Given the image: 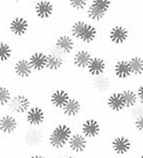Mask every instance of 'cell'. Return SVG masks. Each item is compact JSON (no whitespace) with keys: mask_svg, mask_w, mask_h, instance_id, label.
I'll return each mask as SVG.
<instances>
[{"mask_svg":"<svg viewBox=\"0 0 143 158\" xmlns=\"http://www.w3.org/2000/svg\"><path fill=\"white\" fill-rule=\"evenodd\" d=\"M10 100V92L5 87H0V105L8 103Z\"/></svg>","mask_w":143,"mask_h":158,"instance_id":"obj_28","label":"cell"},{"mask_svg":"<svg viewBox=\"0 0 143 158\" xmlns=\"http://www.w3.org/2000/svg\"><path fill=\"white\" fill-rule=\"evenodd\" d=\"M142 92H143V88H142V86H140L138 89V95H139V99H140V102H142V99H143Z\"/></svg>","mask_w":143,"mask_h":158,"instance_id":"obj_31","label":"cell"},{"mask_svg":"<svg viewBox=\"0 0 143 158\" xmlns=\"http://www.w3.org/2000/svg\"><path fill=\"white\" fill-rule=\"evenodd\" d=\"M111 147L117 155H125L131 150L132 143L129 138L125 137V136H118L113 139Z\"/></svg>","mask_w":143,"mask_h":158,"instance_id":"obj_4","label":"cell"},{"mask_svg":"<svg viewBox=\"0 0 143 158\" xmlns=\"http://www.w3.org/2000/svg\"><path fill=\"white\" fill-rule=\"evenodd\" d=\"M30 158H46L44 155H40V154H35V155H32Z\"/></svg>","mask_w":143,"mask_h":158,"instance_id":"obj_32","label":"cell"},{"mask_svg":"<svg viewBox=\"0 0 143 158\" xmlns=\"http://www.w3.org/2000/svg\"><path fill=\"white\" fill-rule=\"evenodd\" d=\"M88 71L89 73L95 75V76H99L101 75L103 70H105V67H106V64H105V61L101 58H95V59H91L90 62L88 63Z\"/></svg>","mask_w":143,"mask_h":158,"instance_id":"obj_11","label":"cell"},{"mask_svg":"<svg viewBox=\"0 0 143 158\" xmlns=\"http://www.w3.org/2000/svg\"><path fill=\"white\" fill-rule=\"evenodd\" d=\"M63 61L57 55H49L47 56V62H46V66L51 70H58L60 67L62 66Z\"/></svg>","mask_w":143,"mask_h":158,"instance_id":"obj_24","label":"cell"},{"mask_svg":"<svg viewBox=\"0 0 143 158\" xmlns=\"http://www.w3.org/2000/svg\"><path fill=\"white\" fill-rule=\"evenodd\" d=\"M8 103L10 110L17 114H23L24 112H27L28 107H30V100L24 95L14 96L13 99L9 100Z\"/></svg>","mask_w":143,"mask_h":158,"instance_id":"obj_6","label":"cell"},{"mask_svg":"<svg viewBox=\"0 0 143 158\" xmlns=\"http://www.w3.org/2000/svg\"><path fill=\"white\" fill-rule=\"evenodd\" d=\"M68 147L72 152L81 153L87 147V139L82 134H72L68 141Z\"/></svg>","mask_w":143,"mask_h":158,"instance_id":"obj_5","label":"cell"},{"mask_svg":"<svg viewBox=\"0 0 143 158\" xmlns=\"http://www.w3.org/2000/svg\"><path fill=\"white\" fill-rule=\"evenodd\" d=\"M14 69H15L16 74L20 77H27L32 72V67L30 65V63H28L27 60H24V59L19 60V62L15 64Z\"/></svg>","mask_w":143,"mask_h":158,"instance_id":"obj_19","label":"cell"},{"mask_svg":"<svg viewBox=\"0 0 143 158\" xmlns=\"http://www.w3.org/2000/svg\"><path fill=\"white\" fill-rule=\"evenodd\" d=\"M108 105L113 110H117V112L122 110L125 106V102H124L122 93L117 92V93H114V94L111 95L108 99Z\"/></svg>","mask_w":143,"mask_h":158,"instance_id":"obj_16","label":"cell"},{"mask_svg":"<svg viewBox=\"0 0 143 158\" xmlns=\"http://www.w3.org/2000/svg\"><path fill=\"white\" fill-rule=\"evenodd\" d=\"M72 34L74 37L82 40L83 42H91L96 35V30L90 24L83 21H77L72 26Z\"/></svg>","mask_w":143,"mask_h":158,"instance_id":"obj_2","label":"cell"},{"mask_svg":"<svg viewBox=\"0 0 143 158\" xmlns=\"http://www.w3.org/2000/svg\"><path fill=\"white\" fill-rule=\"evenodd\" d=\"M111 1L108 0H95L88 8V16L94 20L101 19L109 9Z\"/></svg>","mask_w":143,"mask_h":158,"instance_id":"obj_3","label":"cell"},{"mask_svg":"<svg viewBox=\"0 0 143 158\" xmlns=\"http://www.w3.org/2000/svg\"><path fill=\"white\" fill-rule=\"evenodd\" d=\"M57 48H58L60 51H62L64 53H69L72 51L73 49V41L70 37H67V35H62L57 40Z\"/></svg>","mask_w":143,"mask_h":158,"instance_id":"obj_20","label":"cell"},{"mask_svg":"<svg viewBox=\"0 0 143 158\" xmlns=\"http://www.w3.org/2000/svg\"><path fill=\"white\" fill-rule=\"evenodd\" d=\"M135 127H136V129L139 132H142V130H143V116L137 117L136 121H135Z\"/></svg>","mask_w":143,"mask_h":158,"instance_id":"obj_30","label":"cell"},{"mask_svg":"<svg viewBox=\"0 0 143 158\" xmlns=\"http://www.w3.org/2000/svg\"><path fill=\"white\" fill-rule=\"evenodd\" d=\"M10 30L13 34L17 35H21L26 33L27 30V20L23 19V17H16L14 19L11 23H10Z\"/></svg>","mask_w":143,"mask_h":158,"instance_id":"obj_12","label":"cell"},{"mask_svg":"<svg viewBox=\"0 0 143 158\" xmlns=\"http://www.w3.org/2000/svg\"><path fill=\"white\" fill-rule=\"evenodd\" d=\"M110 86H111V82L107 76H101V75H99L94 81V87L99 92L107 91L110 88Z\"/></svg>","mask_w":143,"mask_h":158,"instance_id":"obj_23","label":"cell"},{"mask_svg":"<svg viewBox=\"0 0 143 158\" xmlns=\"http://www.w3.org/2000/svg\"><path fill=\"white\" fill-rule=\"evenodd\" d=\"M128 37V31L123 27H115L111 31L110 38L111 40L116 43V44H121V43L125 42V40Z\"/></svg>","mask_w":143,"mask_h":158,"instance_id":"obj_13","label":"cell"},{"mask_svg":"<svg viewBox=\"0 0 143 158\" xmlns=\"http://www.w3.org/2000/svg\"><path fill=\"white\" fill-rule=\"evenodd\" d=\"M90 60H91L90 54L86 51H79L74 56V64L79 68L87 67Z\"/></svg>","mask_w":143,"mask_h":158,"instance_id":"obj_21","label":"cell"},{"mask_svg":"<svg viewBox=\"0 0 143 158\" xmlns=\"http://www.w3.org/2000/svg\"><path fill=\"white\" fill-rule=\"evenodd\" d=\"M17 128V122L15 118L9 114L3 116L0 118V132L5 135L12 134Z\"/></svg>","mask_w":143,"mask_h":158,"instance_id":"obj_8","label":"cell"},{"mask_svg":"<svg viewBox=\"0 0 143 158\" xmlns=\"http://www.w3.org/2000/svg\"><path fill=\"white\" fill-rule=\"evenodd\" d=\"M61 158H75V157L72 155H66V156H62Z\"/></svg>","mask_w":143,"mask_h":158,"instance_id":"obj_33","label":"cell"},{"mask_svg":"<svg viewBox=\"0 0 143 158\" xmlns=\"http://www.w3.org/2000/svg\"><path fill=\"white\" fill-rule=\"evenodd\" d=\"M24 141L30 146H37L41 144V142L43 141V135L40 131L31 130L24 136Z\"/></svg>","mask_w":143,"mask_h":158,"instance_id":"obj_18","label":"cell"},{"mask_svg":"<svg viewBox=\"0 0 143 158\" xmlns=\"http://www.w3.org/2000/svg\"><path fill=\"white\" fill-rule=\"evenodd\" d=\"M80 110V102L77 99L69 98V100L63 106V112L66 116L74 117L79 113Z\"/></svg>","mask_w":143,"mask_h":158,"instance_id":"obj_15","label":"cell"},{"mask_svg":"<svg viewBox=\"0 0 143 158\" xmlns=\"http://www.w3.org/2000/svg\"><path fill=\"white\" fill-rule=\"evenodd\" d=\"M70 4H71V6L75 7V8L81 9L86 5V1H85V0H75V1H71Z\"/></svg>","mask_w":143,"mask_h":158,"instance_id":"obj_29","label":"cell"},{"mask_svg":"<svg viewBox=\"0 0 143 158\" xmlns=\"http://www.w3.org/2000/svg\"><path fill=\"white\" fill-rule=\"evenodd\" d=\"M69 100L68 93L64 90H56L51 96V102L56 107H63Z\"/></svg>","mask_w":143,"mask_h":158,"instance_id":"obj_14","label":"cell"},{"mask_svg":"<svg viewBox=\"0 0 143 158\" xmlns=\"http://www.w3.org/2000/svg\"><path fill=\"white\" fill-rule=\"evenodd\" d=\"M137 158H142V155H139V156H138Z\"/></svg>","mask_w":143,"mask_h":158,"instance_id":"obj_34","label":"cell"},{"mask_svg":"<svg viewBox=\"0 0 143 158\" xmlns=\"http://www.w3.org/2000/svg\"><path fill=\"white\" fill-rule=\"evenodd\" d=\"M11 55V49L5 43H0V61H6Z\"/></svg>","mask_w":143,"mask_h":158,"instance_id":"obj_27","label":"cell"},{"mask_svg":"<svg viewBox=\"0 0 143 158\" xmlns=\"http://www.w3.org/2000/svg\"><path fill=\"white\" fill-rule=\"evenodd\" d=\"M129 66H130V70L131 73H134L136 75H140L142 74V70H143V64H142V59L140 57H134L130 60Z\"/></svg>","mask_w":143,"mask_h":158,"instance_id":"obj_25","label":"cell"},{"mask_svg":"<svg viewBox=\"0 0 143 158\" xmlns=\"http://www.w3.org/2000/svg\"><path fill=\"white\" fill-rule=\"evenodd\" d=\"M46 62H47V56L43 53H35L34 55L31 56L30 61V65L32 67V69L36 70H42L46 67Z\"/></svg>","mask_w":143,"mask_h":158,"instance_id":"obj_10","label":"cell"},{"mask_svg":"<svg viewBox=\"0 0 143 158\" xmlns=\"http://www.w3.org/2000/svg\"><path fill=\"white\" fill-rule=\"evenodd\" d=\"M36 12L42 19H47L53 12V5L49 1L38 2L37 6H36Z\"/></svg>","mask_w":143,"mask_h":158,"instance_id":"obj_17","label":"cell"},{"mask_svg":"<svg viewBox=\"0 0 143 158\" xmlns=\"http://www.w3.org/2000/svg\"><path fill=\"white\" fill-rule=\"evenodd\" d=\"M115 73L120 78L128 77L131 74L129 63L127 61H119L115 66Z\"/></svg>","mask_w":143,"mask_h":158,"instance_id":"obj_22","label":"cell"},{"mask_svg":"<svg viewBox=\"0 0 143 158\" xmlns=\"http://www.w3.org/2000/svg\"><path fill=\"white\" fill-rule=\"evenodd\" d=\"M72 135V129L66 124H60L50 133L48 141L53 149L60 150L67 145Z\"/></svg>","mask_w":143,"mask_h":158,"instance_id":"obj_1","label":"cell"},{"mask_svg":"<svg viewBox=\"0 0 143 158\" xmlns=\"http://www.w3.org/2000/svg\"><path fill=\"white\" fill-rule=\"evenodd\" d=\"M122 96L125 102V106H133L136 105L137 102V95L136 93L132 90H124L122 92Z\"/></svg>","mask_w":143,"mask_h":158,"instance_id":"obj_26","label":"cell"},{"mask_svg":"<svg viewBox=\"0 0 143 158\" xmlns=\"http://www.w3.org/2000/svg\"><path fill=\"white\" fill-rule=\"evenodd\" d=\"M44 113L40 107H33V109L27 110V121L32 126H39L44 122Z\"/></svg>","mask_w":143,"mask_h":158,"instance_id":"obj_9","label":"cell"},{"mask_svg":"<svg viewBox=\"0 0 143 158\" xmlns=\"http://www.w3.org/2000/svg\"><path fill=\"white\" fill-rule=\"evenodd\" d=\"M99 131H101V127H99V124L95 120L89 118V120H86L82 124L81 132L82 135L86 139L96 137L99 134Z\"/></svg>","mask_w":143,"mask_h":158,"instance_id":"obj_7","label":"cell"}]
</instances>
